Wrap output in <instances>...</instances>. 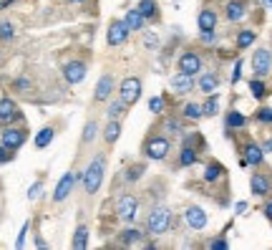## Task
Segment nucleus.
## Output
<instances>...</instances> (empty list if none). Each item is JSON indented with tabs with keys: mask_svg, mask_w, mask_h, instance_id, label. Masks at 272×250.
<instances>
[{
	"mask_svg": "<svg viewBox=\"0 0 272 250\" xmlns=\"http://www.w3.org/2000/svg\"><path fill=\"white\" fill-rule=\"evenodd\" d=\"M224 164H219V162H210L207 167H204V182H217V180H222L224 177Z\"/></svg>",
	"mask_w": 272,
	"mask_h": 250,
	"instance_id": "nucleus-31",
	"label": "nucleus"
},
{
	"mask_svg": "<svg viewBox=\"0 0 272 250\" xmlns=\"http://www.w3.org/2000/svg\"><path fill=\"white\" fill-rule=\"evenodd\" d=\"M172 91L177 96H184L189 94V91H194V76H189V73H181V71H177L174 76H172Z\"/></svg>",
	"mask_w": 272,
	"mask_h": 250,
	"instance_id": "nucleus-18",
	"label": "nucleus"
},
{
	"mask_svg": "<svg viewBox=\"0 0 272 250\" xmlns=\"http://www.w3.org/2000/svg\"><path fill=\"white\" fill-rule=\"evenodd\" d=\"M249 189L255 197H267V195H272V180L265 172H255L249 177Z\"/></svg>",
	"mask_w": 272,
	"mask_h": 250,
	"instance_id": "nucleus-15",
	"label": "nucleus"
},
{
	"mask_svg": "<svg viewBox=\"0 0 272 250\" xmlns=\"http://www.w3.org/2000/svg\"><path fill=\"white\" fill-rule=\"evenodd\" d=\"M136 8L141 10V15H144L149 23H156V21H159V5H156V0H139Z\"/></svg>",
	"mask_w": 272,
	"mask_h": 250,
	"instance_id": "nucleus-27",
	"label": "nucleus"
},
{
	"mask_svg": "<svg viewBox=\"0 0 272 250\" xmlns=\"http://www.w3.org/2000/svg\"><path fill=\"white\" fill-rule=\"evenodd\" d=\"M123 21H126V26H129V31H131V33H144V31H147V23H149V21L141 15V10H139V8L126 10Z\"/></svg>",
	"mask_w": 272,
	"mask_h": 250,
	"instance_id": "nucleus-21",
	"label": "nucleus"
},
{
	"mask_svg": "<svg viewBox=\"0 0 272 250\" xmlns=\"http://www.w3.org/2000/svg\"><path fill=\"white\" fill-rule=\"evenodd\" d=\"M116 215L121 222L126 225H134L139 218V197L131 195V192H123L119 200H116Z\"/></svg>",
	"mask_w": 272,
	"mask_h": 250,
	"instance_id": "nucleus-4",
	"label": "nucleus"
},
{
	"mask_svg": "<svg viewBox=\"0 0 272 250\" xmlns=\"http://www.w3.org/2000/svg\"><path fill=\"white\" fill-rule=\"evenodd\" d=\"M114 91H116V79H114L111 73H103V76L98 79L96 89H93V101H96V104L109 101V99L114 96Z\"/></svg>",
	"mask_w": 272,
	"mask_h": 250,
	"instance_id": "nucleus-13",
	"label": "nucleus"
},
{
	"mask_svg": "<svg viewBox=\"0 0 272 250\" xmlns=\"http://www.w3.org/2000/svg\"><path fill=\"white\" fill-rule=\"evenodd\" d=\"M0 142L8 147V149H13V152H18L26 142H28V129L26 126H13L8 124L3 131H0Z\"/></svg>",
	"mask_w": 272,
	"mask_h": 250,
	"instance_id": "nucleus-6",
	"label": "nucleus"
},
{
	"mask_svg": "<svg viewBox=\"0 0 272 250\" xmlns=\"http://www.w3.org/2000/svg\"><path fill=\"white\" fill-rule=\"evenodd\" d=\"M119 99L126 106H134L139 99H141V79L136 76H129L119 84Z\"/></svg>",
	"mask_w": 272,
	"mask_h": 250,
	"instance_id": "nucleus-7",
	"label": "nucleus"
},
{
	"mask_svg": "<svg viewBox=\"0 0 272 250\" xmlns=\"http://www.w3.org/2000/svg\"><path fill=\"white\" fill-rule=\"evenodd\" d=\"M121 137V119H109L106 126H103V131H101V139L109 144V147H114L116 142H119Z\"/></svg>",
	"mask_w": 272,
	"mask_h": 250,
	"instance_id": "nucleus-22",
	"label": "nucleus"
},
{
	"mask_svg": "<svg viewBox=\"0 0 272 250\" xmlns=\"http://www.w3.org/2000/svg\"><path fill=\"white\" fill-rule=\"evenodd\" d=\"M262 149H265V155H267V152H272V137L265 142V144H262Z\"/></svg>",
	"mask_w": 272,
	"mask_h": 250,
	"instance_id": "nucleus-51",
	"label": "nucleus"
},
{
	"mask_svg": "<svg viewBox=\"0 0 272 250\" xmlns=\"http://www.w3.org/2000/svg\"><path fill=\"white\" fill-rule=\"evenodd\" d=\"M53 137H56V126L53 124H48V126H43L38 134H35V139H33V144H35V149H46L51 142H53Z\"/></svg>",
	"mask_w": 272,
	"mask_h": 250,
	"instance_id": "nucleus-26",
	"label": "nucleus"
},
{
	"mask_svg": "<svg viewBox=\"0 0 272 250\" xmlns=\"http://www.w3.org/2000/svg\"><path fill=\"white\" fill-rule=\"evenodd\" d=\"M129 35H131V31H129L126 21H123V18H114V21L109 23V31H106V43H109L111 48H116V46H123V43H126Z\"/></svg>",
	"mask_w": 272,
	"mask_h": 250,
	"instance_id": "nucleus-8",
	"label": "nucleus"
},
{
	"mask_svg": "<svg viewBox=\"0 0 272 250\" xmlns=\"http://www.w3.org/2000/svg\"><path fill=\"white\" fill-rule=\"evenodd\" d=\"M262 213H265V218H267V220L272 222V200L267 202V205H265V210H262Z\"/></svg>",
	"mask_w": 272,
	"mask_h": 250,
	"instance_id": "nucleus-50",
	"label": "nucleus"
},
{
	"mask_svg": "<svg viewBox=\"0 0 272 250\" xmlns=\"http://www.w3.org/2000/svg\"><path fill=\"white\" fill-rule=\"evenodd\" d=\"M71 3H83V0H71Z\"/></svg>",
	"mask_w": 272,
	"mask_h": 250,
	"instance_id": "nucleus-54",
	"label": "nucleus"
},
{
	"mask_svg": "<svg viewBox=\"0 0 272 250\" xmlns=\"http://www.w3.org/2000/svg\"><path fill=\"white\" fill-rule=\"evenodd\" d=\"M126 109H129V106L121 101L119 96H116V99H111V101H109V106H106V119H121V117L126 114Z\"/></svg>",
	"mask_w": 272,
	"mask_h": 250,
	"instance_id": "nucleus-32",
	"label": "nucleus"
},
{
	"mask_svg": "<svg viewBox=\"0 0 272 250\" xmlns=\"http://www.w3.org/2000/svg\"><path fill=\"white\" fill-rule=\"evenodd\" d=\"M199 43H204V46L217 43V31H199Z\"/></svg>",
	"mask_w": 272,
	"mask_h": 250,
	"instance_id": "nucleus-43",
	"label": "nucleus"
},
{
	"mask_svg": "<svg viewBox=\"0 0 272 250\" xmlns=\"http://www.w3.org/2000/svg\"><path fill=\"white\" fill-rule=\"evenodd\" d=\"M255 119H257V122H262V124H272V109H270V106H262V109H257Z\"/></svg>",
	"mask_w": 272,
	"mask_h": 250,
	"instance_id": "nucleus-41",
	"label": "nucleus"
},
{
	"mask_svg": "<svg viewBox=\"0 0 272 250\" xmlns=\"http://www.w3.org/2000/svg\"><path fill=\"white\" fill-rule=\"evenodd\" d=\"M169 227H172V210L164 207V205L151 207L149 218H147V233L154 235V238H159V235H166Z\"/></svg>",
	"mask_w": 272,
	"mask_h": 250,
	"instance_id": "nucleus-2",
	"label": "nucleus"
},
{
	"mask_svg": "<svg viewBox=\"0 0 272 250\" xmlns=\"http://www.w3.org/2000/svg\"><path fill=\"white\" fill-rule=\"evenodd\" d=\"M147 230H141V227H126V230H121L119 233V243L121 245H126V248H134V245H144L147 243Z\"/></svg>",
	"mask_w": 272,
	"mask_h": 250,
	"instance_id": "nucleus-14",
	"label": "nucleus"
},
{
	"mask_svg": "<svg viewBox=\"0 0 272 250\" xmlns=\"http://www.w3.org/2000/svg\"><path fill=\"white\" fill-rule=\"evenodd\" d=\"M13 157H15V152H13V149H8V147L0 142V164H8Z\"/></svg>",
	"mask_w": 272,
	"mask_h": 250,
	"instance_id": "nucleus-45",
	"label": "nucleus"
},
{
	"mask_svg": "<svg viewBox=\"0 0 272 250\" xmlns=\"http://www.w3.org/2000/svg\"><path fill=\"white\" fill-rule=\"evenodd\" d=\"M217 10H212V8H202L199 10V15H197V26H199V31H217Z\"/></svg>",
	"mask_w": 272,
	"mask_h": 250,
	"instance_id": "nucleus-23",
	"label": "nucleus"
},
{
	"mask_svg": "<svg viewBox=\"0 0 272 250\" xmlns=\"http://www.w3.org/2000/svg\"><path fill=\"white\" fill-rule=\"evenodd\" d=\"M40 195H43V182L38 180V182H33V185H30V189H28V200H30V202H35V200H38Z\"/></svg>",
	"mask_w": 272,
	"mask_h": 250,
	"instance_id": "nucleus-42",
	"label": "nucleus"
},
{
	"mask_svg": "<svg viewBox=\"0 0 272 250\" xmlns=\"http://www.w3.org/2000/svg\"><path fill=\"white\" fill-rule=\"evenodd\" d=\"M184 220H186V225L192 227V230H204L207 227V213L202 210V207H197V205H192V207H186V213H184Z\"/></svg>",
	"mask_w": 272,
	"mask_h": 250,
	"instance_id": "nucleus-17",
	"label": "nucleus"
},
{
	"mask_svg": "<svg viewBox=\"0 0 272 250\" xmlns=\"http://www.w3.org/2000/svg\"><path fill=\"white\" fill-rule=\"evenodd\" d=\"M247 126V117L237 111V109H232V111H227V117H224V129L227 131H237V129H244Z\"/></svg>",
	"mask_w": 272,
	"mask_h": 250,
	"instance_id": "nucleus-24",
	"label": "nucleus"
},
{
	"mask_svg": "<svg viewBox=\"0 0 272 250\" xmlns=\"http://www.w3.org/2000/svg\"><path fill=\"white\" fill-rule=\"evenodd\" d=\"M35 245H38V248H46V240H43V238H38V235H35Z\"/></svg>",
	"mask_w": 272,
	"mask_h": 250,
	"instance_id": "nucleus-52",
	"label": "nucleus"
},
{
	"mask_svg": "<svg viewBox=\"0 0 272 250\" xmlns=\"http://www.w3.org/2000/svg\"><path fill=\"white\" fill-rule=\"evenodd\" d=\"M255 41H257V33L252 31V28H244V31L237 33V38H235V46H237V51H244V48H249Z\"/></svg>",
	"mask_w": 272,
	"mask_h": 250,
	"instance_id": "nucleus-33",
	"label": "nucleus"
},
{
	"mask_svg": "<svg viewBox=\"0 0 272 250\" xmlns=\"http://www.w3.org/2000/svg\"><path fill=\"white\" fill-rule=\"evenodd\" d=\"M197 86H199L202 94H217V89H219V73H214V71H202L199 79H197Z\"/></svg>",
	"mask_w": 272,
	"mask_h": 250,
	"instance_id": "nucleus-20",
	"label": "nucleus"
},
{
	"mask_svg": "<svg viewBox=\"0 0 272 250\" xmlns=\"http://www.w3.org/2000/svg\"><path fill=\"white\" fill-rule=\"evenodd\" d=\"M149 111L151 114H156V117H161V114L166 111V96H151L149 99Z\"/></svg>",
	"mask_w": 272,
	"mask_h": 250,
	"instance_id": "nucleus-38",
	"label": "nucleus"
},
{
	"mask_svg": "<svg viewBox=\"0 0 272 250\" xmlns=\"http://www.w3.org/2000/svg\"><path fill=\"white\" fill-rule=\"evenodd\" d=\"M197 159H199L197 147L181 144V149H179V164H181V167H192V164H197Z\"/></svg>",
	"mask_w": 272,
	"mask_h": 250,
	"instance_id": "nucleus-30",
	"label": "nucleus"
},
{
	"mask_svg": "<svg viewBox=\"0 0 272 250\" xmlns=\"http://www.w3.org/2000/svg\"><path fill=\"white\" fill-rule=\"evenodd\" d=\"M161 131L164 134H184V119H177V117H166L164 122H161Z\"/></svg>",
	"mask_w": 272,
	"mask_h": 250,
	"instance_id": "nucleus-34",
	"label": "nucleus"
},
{
	"mask_svg": "<svg viewBox=\"0 0 272 250\" xmlns=\"http://www.w3.org/2000/svg\"><path fill=\"white\" fill-rule=\"evenodd\" d=\"M89 235H91L89 225H83V222H81V225L73 230V240H71V245H73L76 250H86V248H89Z\"/></svg>",
	"mask_w": 272,
	"mask_h": 250,
	"instance_id": "nucleus-29",
	"label": "nucleus"
},
{
	"mask_svg": "<svg viewBox=\"0 0 272 250\" xmlns=\"http://www.w3.org/2000/svg\"><path fill=\"white\" fill-rule=\"evenodd\" d=\"M172 152V142H169V137H164V134H151L147 137V142H144V155L154 159V162H164L166 157Z\"/></svg>",
	"mask_w": 272,
	"mask_h": 250,
	"instance_id": "nucleus-3",
	"label": "nucleus"
},
{
	"mask_svg": "<svg viewBox=\"0 0 272 250\" xmlns=\"http://www.w3.org/2000/svg\"><path fill=\"white\" fill-rule=\"evenodd\" d=\"M15 122H23V114H20V106L15 104V99L10 96H3L0 99V124H15Z\"/></svg>",
	"mask_w": 272,
	"mask_h": 250,
	"instance_id": "nucleus-9",
	"label": "nucleus"
},
{
	"mask_svg": "<svg viewBox=\"0 0 272 250\" xmlns=\"http://www.w3.org/2000/svg\"><path fill=\"white\" fill-rule=\"evenodd\" d=\"M144 172H147V164L144 162H136V164H131L129 169H126V182H136V180H141L144 177Z\"/></svg>",
	"mask_w": 272,
	"mask_h": 250,
	"instance_id": "nucleus-35",
	"label": "nucleus"
},
{
	"mask_svg": "<svg viewBox=\"0 0 272 250\" xmlns=\"http://www.w3.org/2000/svg\"><path fill=\"white\" fill-rule=\"evenodd\" d=\"M252 71L257 79H265L272 71V51L270 48H257L252 53Z\"/></svg>",
	"mask_w": 272,
	"mask_h": 250,
	"instance_id": "nucleus-12",
	"label": "nucleus"
},
{
	"mask_svg": "<svg viewBox=\"0 0 272 250\" xmlns=\"http://www.w3.org/2000/svg\"><path fill=\"white\" fill-rule=\"evenodd\" d=\"M81 177H83V172L78 175L76 169H68V172H66V175L58 180V185H56V189H53V197H51V200H53L56 205H58V202H66V200L73 195L76 185L81 182Z\"/></svg>",
	"mask_w": 272,
	"mask_h": 250,
	"instance_id": "nucleus-5",
	"label": "nucleus"
},
{
	"mask_svg": "<svg viewBox=\"0 0 272 250\" xmlns=\"http://www.w3.org/2000/svg\"><path fill=\"white\" fill-rule=\"evenodd\" d=\"M235 210H237V215H244V213H247V202H237Z\"/></svg>",
	"mask_w": 272,
	"mask_h": 250,
	"instance_id": "nucleus-49",
	"label": "nucleus"
},
{
	"mask_svg": "<svg viewBox=\"0 0 272 250\" xmlns=\"http://www.w3.org/2000/svg\"><path fill=\"white\" fill-rule=\"evenodd\" d=\"M28 230H30V222H23L20 235H18V240H15V248H23V245H26V235H28Z\"/></svg>",
	"mask_w": 272,
	"mask_h": 250,
	"instance_id": "nucleus-46",
	"label": "nucleus"
},
{
	"mask_svg": "<svg viewBox=\"0 0 272 250\" xmlns=\"http://www.w3.org/2000/svg\"><path fill=\"white\" fill-rule=\"evenodd\" d=\"M242 79V61L237 59V63H235V68H232V84H237Z\"/></svg>",
	"mask_w": 272,
	"mask_h": 250,
	"instance_id": "nucleus-48",
	"label": "nucleus"
},
{
	"mask_svg": "<svg viewBox=\"0 0 272 250\" xmlns=\"http://www.w3.org/2000/svg\"><path fill=\"white\" fill-rule=\"evenodd\" d=\"M144 46L147 48H156L159 46V35L154 31H144Z\"/></svg>",
	"mask_w": 272,
	"mask_h": 250,
	"instance_id": "nucleus-44",
	"label": "nucleus"
},
{
	"mask_svg": "<svg viewBox=\"0 0 272 250\" xmlns=\"http://www.w3.org/2000/svg\"><path fill=\"white\" fill-rule=\"evenodd\" d=\"M262 3H265V5H270V8H272V0H262Z\"/></svg>",
	"mask_w": 272,
	"mask_h": 250,
	"instance_id": "nucleus-53",
	"label": "nucleus"
},
{
	"mask_svg": "<svg viewBox=\"0 0 272 250\" xmlns=\"http://www.w3.org/2000/svg\"><path fill=\"white\" fill-rule=\"evenodd\" d=\"M63 79H66V84H71V86H78L83 79H86V73H89V66L86 61H68L63 63Z\"/></svg>",
	"mask_w": 272,
	"mask_h": 250,
	"instance_id": "nucleus-11",
	"label": "nucleus"
},
{
	"mask_svg": "<svg viewBox=\"0 0 272 250\" xmlns=\"http://www.w3.org/2000/svg\"><path fill=\"white\" fill-rule=\"evenodd\" d=\"M207 248H212V250H227V248H229V243H227L224 238H214Z\"/></svg>",
	"mask_w": 272,
	"mask_h": 250,
	"instance_id": "nucleus-47",
	"label": "nucleus"
},
{
	"mask_svg": "<svg viewBox=\"0 0 272 250\" xmlns=\"http://www.w3.org/2000/svg\"><path fill=\"white\" fill-rule=\"evenodd\" d=\"M202 109H204V117H217V111H219V96L207 94V101L202 104Z\"/></svg>",
	"mask_w": 272,
	"mask_h": 250,
	"instance_id": "nucleus-37",
	"label": "nucleus"
},
{
	"mask_svg": "<svg viewBox=\"0 0 272 250\" xmlns=\"http://www.w3.org/2000/svg\"><path fill=\"white\" fill-rule=\"evenodd\" d=\"M103 175H106V155L101 152V155L93 157V159L89 162V167L83 169V177H81L83 192H86V195H96V192L101 189Z\"/></svg>",
	"mask_w": 272,
	"mask_h": 250,
	"instance_id": "nucleus-1",
	"label": "nucleus"
},
{
	"mask_svg": "<svg viewBox=\"0 0 272 250\" xmlns=\"http://www.w3.org/2000/svg\"><path fill=\"white\" fill-rule=\"evenodd\" d=\"M98 137H101V126H98V122H96V119H89V122L83 124L81 144H83V147H89V144H93V142H96Z\"/></svg>",
	"mask_w": 272,
	"mask_h": 250,
	"instance_id": "nucleus-25",
	"label": "nucleus"
},
{
	"mask_svg": "<svg viewBox=\"0 0 272 250\" xmlns=\"http://www.w3.org/2000/svg\"><path fill=\"white\" fill-rule=\"evenodd\" d=\"M249 91H252V96H255V99H265V94H267V89H265V81L255 76V79L249 81Z\"/></svg>",
	"mask_w": 272,
	"mask_h": 250,
	"instance_id": "nucleus-40",
	"label": "nucleus"
},
{
	"mask_svg": "<svg viewBox=\"0 0 272 250\" xmlns=\"http://www.w3.org/2000/svg\"><path fill=\"white\" fill-rule=\"evenodd\" d=\"M204 117V109H202V104H197V101H189V104H184L181 106V119H186V122H199Z\"/></svg>",
	"mask_w": 272,
	"mask_h": 250,
	"instance_id": "nucleus-28",
	"label": "nucleus"
},
{
	"mask_svg": "<svg viewBox=\"0 0 272 250\" xmlns=\"http://www.w3.org/2000/svg\"><path fill=\"white\" fill-rule=\"evenodd\" d=\"M177 68H179L181 73L197 76V73H202L204 61H202V56H199L197 51H184V53L179 56V61H177Z\"/></svg>",
	"mask_w": 272,
	"mask_h": 250,
	"instance_id": "nucleus-10",
	"label": "nucleus"
},
{
	"mask_svg": "<svg viewBox=\"0 0 272 250\" xmlns=\"http://www.w3.org/2000/svg\"><path fill=\"white\" fill-rule=\"evenodd\" d=\"M15 38V23L0 21V43H10Z\"/></svg>",
	"mask_w": 272,
	"mask_h": 250,
	"instance_id": "nucleus-36",
	"label": "nucleus"
},
{
	"mask_svg": "<svg viewBox=\"0 0 272 250\" xmlns=\"http://www.w3.org/2000/svg\"><path fill=\"white\" fill-rule=\"evenodd\" d=\"M242 159H247V164H252V167H260L265 162V149L260 144H255L252 139H247L242 144Z\"/></svg>",
	"mask_w": 272,
	"mask_h": 250,
	"instance_id": "nucleus-16",
	"label": "nucleus"
},
{
	"mask_svg": "<svg viewBox=\"0 0 272 250\" xmlns=\"http://www.w3.org/2000/svg\"><path fill=\"white\" fill-rule=\"evenodd\" d=\"M13 91H18V94H30V91H33V81H30L28 76L13 79Z\"/></svg>",
	"mask_w": 272,
	"mask_h": 250,
	"instance_id": "nucleus-39",
	"label": "nucleus"
},
{
	"mask_svg": "<svg viewBox=\"0 0 272 250\" xmlns=\"http://www.w3.org/2000/svg\"><path fill=\"white\" fill-rule=\"evenodd\" d=\"M224 18L229 23H240L247 18V0H229L224 5Z\"/></svg>",
	"mask_w": 272,
	"mask_h": 250,
	"instance_id": "nucleus-19",
	"label": "nucleus"
}]
</instances>
